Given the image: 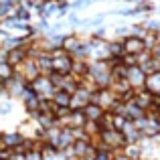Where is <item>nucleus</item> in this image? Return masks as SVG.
<instances>
[{
    "label": "nucleus",
    "instance_id": "1",
    "mask_svg": "<svg viewBox=\"0 0 160 160\" xmlns=\"http://www.w3.org/2000/svg\"><path fill=\"white\" fill-rule=\"evenodd\" d=\"M87 77L98 85V89L112 85V67L108 61H89V71Z\"/></svg>",
    "mask_w": 160,
    "mask_h": 160
},
{
    "label": "nucleus",
    "instance_id": "2",
    "mask_svg": "<svg viewBox=\"0 0 160 160\" xmlns=\"http://www.w3.org/2000/svg\"><path fill=\"white\" fill-rule=\"evenodd\" d=\"M99 144L102 148H108L112 152H122V150L128 146L124 134L120 130H102L99 132Z\"/></svg>",
    "mask_w": 160,
    "mask_h": 160
},
{
    "label": "nucleus",
    "instance_id": "3",
    "mask_svg": "<svg viewBox=\"0 0 160 160\" xmlns=\"http://www.w3.org/2000/svg\"><path fill=\"white\" fill-rule=\"evenodd\" d=\"M51 55V61H53V73L59 75H69L71 69H73V57L69 53H65L61 47H55L49 51Z\"/></svg>",
    "mask_w": 160,
    "mask_h": 160
},
{
    "label": "nucleus",
    "instance_id": "4",
    "mask_svg": "<svg viewBox=\"0 0 160 160\" xmlns=\"http://www.w3.org/2000/svg\"><path fill=\"white\" fill-rule=\"evenodd\" d=\"M39 75L41 73H39V67H37V61H35V57H31V55H28L20 65L14 67V77L20 79V81H24L27 85L31 81H35Z\"/></svg>",
    "mask_w": 160,
    "mask_h": 160
},
{
    "label": "nucleus",
    "instance_id": "5",
    "mask_svg": "<svg viewBox=\"0 0 160 160\" xmlns=\"http://www.w3.org/2000/svg\"><path fill=\"white\" fill-rule=\"evenodd\" d=\"M28 87H31L32 93L39 95L41 99H51L53 93H55V87H53L51 79H49V75H39L35 81L28 83Z\"/></svg>",
    "mask_w": 160,
    "mask_h": 160
},
{
    "label": "nucleus",
    "instance_id": "6",
    "mask_svg": "<svg viewBox=\"0 0 160 160\" xmlns=\"http://www.w3.org/2000/svg\"><path fill=\"white\" fill-rule=\"evenodd\" d=\"M116 102H118V98L109 87H102V89H98L93 95H91V103L99 106L103 112H112V108L116 106Z\"/></svg>",
    "mask_w": 160,
    "mask_h": 160
},
{
    "label": "nucleus",
    "instance_id": "7",
    "mask_svg": "<svg viewBox=\"0 0 160 160\" xmlns=\"http://www.w3.org/2000/svg\"><path fill=\"white\" fill-rule=\"evenodd\" d=\"M122 47H124V55H134L138 57L142 51H146V43L142 37H136V35H128L122 39Z\"/></svg>",
    "mask_w": 160,
    "mask_h": 160
},
{
    "label": "nucleus",
    "instance_id": "8",
    "mask_svg": "<svg viewBox=\"0 0 160 160\" xmlns=\"http://www.w3.org/2000/svg\"><path fill=\"white\" fill-rule=\"evenodd\" d=\"M136 124V128L140 130V134H142V138H150V140H154V138L158 136V124H156V118H148V116H144V118H140L138 122H134Z\"/></svg>",
    "mask_w": 160,
    "mask_h": 160
},
{
    "label": "nucleus",
    "instance_id": "9",
    "mask_svg": "<svg viewBox=\"0 0 160 160\" xmlns=\"http://www.w3.org/2000/svg\"><path fill=\"white\" fill-rule=\"evenodd\" d=\"M85 116H83L81 109H71L61 122H57L61 128H71V130H77V128H83L85 126Z\"/></svg>",
    "mask_w": 160,
    "mask_h": 160
},
{
    "label": "nucleus",
    "instance_id": "10",
    "mask_svg": "<svg viewBox=\"0 0 160 160\" xmlns=\"http://www.w3.org/2000/svg\"><path fill=\"white\" fill-rule=\"evenodd\" d=\"M91 95H93V93H89L87 89H83V87H77V89L71 93L69 108H71V109H83V108H87V106L91 103Z\"/></svg>",
    "mask_w": 160,
    "mask_h": 160
},
{
    "label": "nucleus",
    "instance_id": "11",
    "mask_svg": "<svg viewBox=\"0 0 160 160\" xmlns=\"http://www.w3.org/2000/svg\"><path fill=\"white\" fill-rule=\"evenodd\" d=\"M126 81H128V85L132 87V89H142V87H144V83H146V73H144V71H142L138 65L128 67Z\"/></svg>",
    "mask_w": 160,
    "mask_h": 160
},
{
    "label": "nucleus",
    "instance_id": "12",
    "mask_svg": "<svg viewBox=\"0 0 160 160\" xmlns=\"http://www.w3.org/2000/svg\"><path fill=\"white\" fill-rule=\"evenodd\" d=\"M28 57V47H27V41H22V45H18V47L10 49V51L4 53V59H6L8 63H10L12 67L20 65V63L24 61V59Z\"/></svg>",
    "mask_w": 160,
    "mask_h": 160
},
{
    "label": "nucleus",
    "instance_id": "13",
    "mask_svg": "<svg viewBox=\"0 0 160 160\" xmlns=\"http://www.w3.org/2000/svg\"><path fill=\"white\" fill-rule=\"evenodd\" d=\"M4 87H6V95L10 99H14V102H18L20 99V95L24 93V89H27V83L24 81H20V79H16V77H12V79H8L6 83H4Z\"/></svg>",
    "mask_w": 160,
    "mask_h": 160
},
{
    "label": "nucleus",
    "instance_id": "14",
    "mask_svg": "<svg viewBox=\"0 0 160 160\" xmlns=\"http://www.w3.org/2000/svg\"><path fill=\"white\" fill-rule=\"evenodd\" d=\"M22 142V136H20L16 130H4V132H0V144L4 146V148H8V150H14L16 146Z\"/></svg>",
    "mask_w": 160,
    "mask_h": 160
},
{
    "label": "nucleus",
    "instance_id": "15",
    "mask_svg": "<svg viewBox=\"0 0 160 160\" xmlns=\"http://www.w3.org/2000/svg\"><path fill=\"white\" fill-rule=\"evenodd\" d=\"M132 102L136 103L140 109H144V112H146V109L152 106V93H150L148 89H144V87H142V89H134Z\"/></svg>",
    "mask_w": 160,
    "mask_h": 160
},
{
    "label": "nucleus",
    "instance_id": "16",
    "mask_svg": "<svg viewBox=\"0 0 160 160\" xmlns=\"http://www.w3.org/2000/svg\"><path fill=\"white\" fill-rule=\"evenodd\" d=\"M75 140H77V138H75V130L61 128V136H59V142H57V150H61V152L69 150L71 146H73Z\"/></svg>",
    "mask_w": 160,
    "mask_h": 160
},
{
    "label": "nucleus",
    "instance_id": "17",
    "mask_svg": "<svg viewBox=\"0 0 160 160\" xmlns=\"http://www.w3.org/2000/svg\"><path fill=\"white\" fill-rule=\"evenodd\" d=\"M122 134H124L128 144H138V142L142 140V134H140V130L136 128L134 122H126V126L122 128Z\"/></svg>",
    "mask_w": 160,
    "mask_h": 160
},
{
    "label": "nucleus",
    "instance_id": "18",
    "mask_svg": "<svg viewBox=\"0 0 160 160\" xmlns=\"http://www.w3.org/2000/svg\"><path fill=\"white\" fill-rule=\"evenodd\" d=\"M124 118L128 122H138L140 118H144V109H140L132 99H130V102L124 103Z\"/></svg>",
    "mask_w": 160,
    "mask_h": 160
},
{
    "label": "nucleus",
    "instance_id": "19",
    "mask_svg": "<svg viewBox=\"0 0 160 160\" xmlns=\"http://www.w3.org/2000/svg\"><path fill=\"white\" fill-rule=\"evenodd\" d=\"M35 61H37V67H39L41 75H51L53 73V61H51V55H49V53L37 55Z\"/></svg>",
    "mask_w": 160,
    "mask_h": 160
},
{
    "label": "nucleus",
    "instance_id": "20",
    "mask_svg": "<svg viewBox=\"0 0 160 160\" xmlns=\"http://www.w3.org/2000/svg\"><path fill=\"white\" fill-rule=\"evenodd\" d=\"M32 120H35V124L39 126L41 130H47V128H51V126L57 124L55 116H53V113H49V112H37L35 116H32Z\"/></svg>",
    "mask_w": 160,
    "mask_h": 160
},
{
    "label": "nucleus",
    "instance_id": "21",
    "mask_svg": "<svg viewBox=\"0 0 160 160\" xmlns=\"http://www.w3.org/2000/svg\"><path fill=\"white\" fill-rule=\"evenodd\" d=\"M144 89H148L152 95H158L160 93V71H154V73L146 75Z\"/></svg>",
    "mask_w": 160,
    "mask_h": 160
},
{
    "label": "nucleus",
    "instance_id": "22",
    "mask_svg": "<svg viewBox=\"0 0 160 160\" xmlns=\"http://www.w3.org/2000/svg\"><path fill=\"white\" fill-rule=\"evenodd\" d=\"M81 112H83V116H85L87 122H98V124H99V120H102V116L106 113L99 106H95V103H89V106L83 108Z\"/></svg>",
    "mask_w": 160,
    "mask_h": 160
},
{
    "label": "nucleus",
    "instance_id": "23",
    "mask_svg": "<svg viewBox=\"0 0 160 160\" xmlns=\"http://www.w3.org/2000/svg\"><path fill=\"white\" fill-rule=\"evenodd\" d=\"M12 77H14V67L4 59V55H0V81L6 83L8 79H12Z\"/></svg>",
    "mask_w": 160,
    "mask_h": 160
},
{
    "label": "nucleus",
    "instance_id": "24",
    "mask_svg": "<svg viewBox=\"0 0 160 160\" xmlns=\"http://www.w3.org/2000/svg\"><path fill=\"white\" fill-rule=\"evenodd\" d=\"M51 102L55 103V106H59V108H69L71 93H67V91H63V89H55V93H53Z\"/></svg>",
    "mask_w": 160,
    "mask_h": 160
},
{
    "label": "nucleus",
    "instance_id": "25",
    "mask_svg": "<svg viewBox=\"0 0 160 160\" xmlns=\"http://www.w3.org/2000/svg\"><path fill=\"white\" fill-rule=\"evenodd\" d=\"M43 160H67V154L65 152H61V150H55L53 146H45L43 148Z\"/></svg>",
    "mask_w": 160,
    "mask_h": 160
},
{
    "label": "nucleus",
    "instance_id": "26",
    "mask_svg": "<svg viewBox=\"0 0 160 160\" xmlns=\"http://www.w3.org/2000/svg\"><path fill=\"white\" fill-rule=\"evenodd\" d=\"M108 49H109V59H112V57H124L122 39H109L108 41Z\"/></svg>",
    "mask_w": 160,
    "mask_h": 160
},
{
    "label": "nucleus",
    "instance_id": "27",
    "mask_svg": "<svg viewBox=\"0 0 160 160\" xmlns=\"http://www.w3.org/2000/svg\"><path fill=\"white\" fill-rule=\"evenodd\" d=\"M124 154L130 160H142V150H140V146H138V144H128L124 148Z\"/></svg>",
    "mask_w": 160,
    "mask_h": 160
},
{
    "label": "nucleus",
    "instance_id": "28",
    "mask_svg": "<svg viewBox=\"0 0 160 160\" xmlns=\"http://www.w3.org/2000/svg\"><path fill=\"white\" fill-rule=\"evenodd\" d=\"M113 154L116 152H112V150H108V148H95L93 160H113Z\"/></svg>",
    "mask_w": 160,
    "mask_h": 160
},
{
    "label": "nucleus",
    "instance_id": "29",
    "mask_svg": "<svg viewBox=\"0 0 160 160\" xmlns=\"http://www.w3.org/2000/svg\"><path fill=\"white\" fill-rule=\"evenodd\" d=\"M148 51H150V55H152V59H154V61L160 63V41H156V43H154L152 47L148 49Z\"/></svg>",
    "mask_w": 160,
    "mask_h": 160
},
{
    "label": "nucleus",
    "instance_id": "30",
    "mask_svg": "<svg viewBox=\"0 0 160 160\" xmlns=\"http://www.w3.org/2000/svg\"><path fill=\"white\" fill-rule=\"evenodd\" d=\"M24 158L27 160H43V154L39 150H28V152H24Z\"/></svg>",
    "mask_w": 160,
    "mask_h": 160
},
{
    "label": "nucleus",
    "instance_id": "31",
    "mask_svg": "<svg viewBox=\"0 0 160 160\" xmlns=\"http://www.w3.org/2000/svg\"><path fill=\"white\" fill-rule=\"evenodd\" d=\"M87 4H89V0H75V2L69 4V6H73V8H85Z\"/></svg>",
    "mask_w": 160,
    "mask_h": 160
},
{
    "label": "nucleus",
    "instance_id": "32",
    "mask_svg": "<svg viewBox=\"0 0 160 160\" xmlns=\"http://www.w3.org/2000/svg\"><path fill=\"white\" fill-rule=\"evenodd\" d=\"M113 160H130V158L126 156L124 150H122V152H116V154H113Z\"/></svg>",
    "mask_w": 160,
    "mask_h": 160
},
{
    "label": "nucleus",
    "instance_id": "33",
    "mask_svg": "<svg viewBox=\"0 0 160 160\" xmlns=\"http://www.w3.org/2000/svg\"><path fill=\"white\" fill-rule=\"evenodd\" d=\"M156 124H158V132H160V116L156 118Z\"/></svg>",
    "mask_w": 160,
    "mask_h": 160
},
{
    "label": "nucleus",
    "instance_id": "34",
    "mask_svg": "<svg viewBox=\"0 0 160 160\" xmlns=\"http://www.w3.org/2000/svg\"><path fill=\"white\" fill-rule=\"evenodd\" d=\"M154 140H156V142H158V144H160V134H158V136H156V138H154Z\"/></svg>",
    "mask_w": 160,
    "mask_h": 160
},
{
    "label": "nucleus",
    "instance_id": "35",
    "mask_svg": "<svg viewBox=\"0 0 160 160\" xmlns=\"http://www.w3.org/2000/svg\"><path fill=\"white\" fill-rule=\"evenodd\" d=\"M0 132H2V130H0Z\"/></svg>",
    "mask_w": 160,
    "mask_h": 160
},
{
    "label": "nucleus",
    "instance_id": "36",
    "mask_svg": "<svg viewBox=\"0 0 160 160\" xmlns=\"http://www.w3.org/2000/svg\"><path fill=\"white\" fill-rule=\"evenodd\" d=\"M0 160H2V158H0Z\"/></svg>",
    "mask_w": 160,
    "mask_h": 160
},
{
    "label": "nucleus",
    "instance_id": "37",
    "mask_svg": "<svg viewBox=\"0 0 160 160\" xmlns=\"http://www.w3.org/2000/svg\"><path fill=\"white\" fill-rule=\"evenodd\" d=\"M158 71H160V69H158Z\"/></svg>",
    "mask_w": 160,
    "mask_h": 160
}]
</instances>
